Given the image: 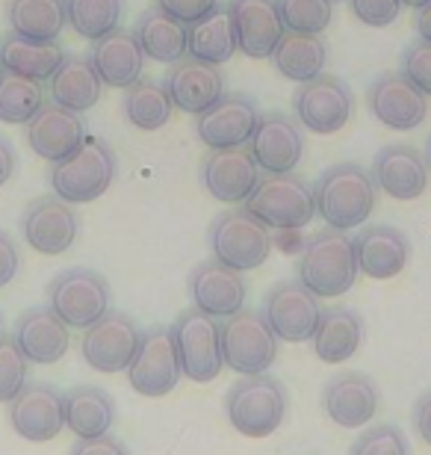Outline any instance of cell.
Listing matches in <instances>:
<instances>
[{"instance_id":"cell-37","label":"cell","mask_w":431,"mask_h":455,"mask_svg":"<svg viewBox=\"0 0 431 455\" xmlns=\"http://www.w3.org/2000/svg\"><path fill=\"white\" fill-rule=\"evenodd\" d=\"M122 110L127 116V122L140 127V131H160L163 124H169L174 107L163 80L140 77L133 86L124 89Z\"/></svg>"},{"instance_id":"cell-50","label":"cell","mask_w":431,"mask_h":455,"mask_svg":"<svg viewBox=\"0 0 431 455\" xmlns=\"http://www.w3.org/2000/svg\"><path fill=\"white\" fill-rule=\"evenodd\" d=\"M417 30H419V39L431 42V0L423 9H417Z\"/></svg>"},{"instance_id":"cell-32","label":"cell","mask_w":431,"mask_h":455,"mask_svg":"<svg viewBox=\"0 0 431 455\" xmlns=\"http://www.w3.org/2000/svg\"><path fill=\"white\" fill-rule=\"evenodd\" d=\"M314 352L319 361L325 363H343L361 349L363 343V320L352 307H328L319 316V325L314 331Z\"/></svg>"},{"instance_id":"cell-28","label":"cell","mask_w":431,"mask_h":455,"mask_svg":"<svg viewBox=\"0 0 431 455\" xmlns=\"http://www.w3.org/2000/svg\"><path fill=\"white\" fill-rule=\"evenodd\" d=\"M92 68L98 71L100 84L113 89H127L142 77L145 68V53L136 42L133 30L116 27L113 33H107L104 39H98L89 51Z\"/></svg>"},{"instance_id":"cell-48","label":"cell","mask_w":431,"mask_h":455,"mask_svg":"<svg viewBox=\"0 0 431 455\" xmlns=\"http://www.w3.org/2000/svg\"><path fill=\"white\" fill-rule=\"evenodd\" d=\"M414 423H417V432L428 447H431V390L417 399V408H414Z\"/></svg>"},{"instance_id":"cell-13","label":"cell","mask_w":431,"mask_h":455,"mask_svg":"<svg viewBox=\"0 0 431 455\" xmlns=\"http://www.w3.org/2000/svg\"><path fill=\"white\" fill-rule=\"evenodd\" d=\"M323 305L301 281H278L263 299V320L278 340L307 343L314 338Z\"/></svg>"},{"instance_id":"cell-11","label":"cell","mask_w":431,"mask_h":455,"mask_svg":"<svg viewBox=\"0 0 431 455\" xmlns=\"http://www.w3.org/2000/svg\"><path fill=\"white\" fill-rule=\"evenodd\" d=\"M183 379L178 346H174L169 325H154L142 334L140 352L127 367V381L140 396L160 399L169 396L178 381Z\"/></svg>"},{"instance_id":"cell-14","label":"cell","mask_w":431,"mask_h":455,"mask_svg":"<svg viewBox=\"0 0 431 455\" xmlns=\"http://www.w3.org/2000/svg\"><path fill=\"white\" fill-rule=\"evenodd\" d=\"M260 122L258 104L249 95L225 92L207 113L196 116V133L207 148H240L249 145Z\"/></svg>"},{"instance_id":"cell-17","label":"cell","mask_w":431,"mask_h":455,"mask_svg":"<svg viewBox=\"0 0 431 455\" xmlns=\"http://www.w3.org/2000/svg\"><path fill=\"white\" fill-rule=\"evenodd\" d=\"M80 220L71 211V204H66L57 196H42L27 207L21 216V234L30 249L48 258L66 254L77 240Z\"/></svg>"},{"instance_id":"cell-23","label":"cell","mask_w":431,"mask_h":455,"mask_svg":"<svg viewBox=\"0 0 431 455\" xmlns=\"http://www.w3.org/2000/svg\"><path fill=\"white\" fill-rule=\"evenodd\" d=\"M163 84H166L172 107H178V110L189 116L207 113L210 107L227 92L222 68L210 66V62H201V60H192V57H183L180 62H174Z\"/></svg>"},{"instance_id":"cell-30","label":"cell","mask_w":431,"mask_h":455,"mask_svg":"<svg viewBox=\"0 0 431 455\" xmlns=\"http://www.w3.org/2000/svg\"><path fill=\"white\" fill-rule=\"evenodd\" d=\"M100 92H104V84H100L98 71L92 68L89 57L66 53V60L60 62V68L51 77V101L84 116L100 101Z\"/></svg>"},{"instance_id":"cell-51","label":"cell","mask_w":431,"mask_h":455,"mask_svg":"<svg viewBox=\"0 0 431 455\" xmlns=\"http://www.w3.org/2000/svg\"><path fill=\"white\" fill-rule=\"evenodd\" d=\"M428 0H402V6H411V9H423Z\"/></svg>"},{"instance_id":"cell-5","label":"cell","mask_w":431,"mask_h":455,"mask_svg":"<svg viewBox=\"0 0 431 455\" xmlns=\"http://www.w3.org/2000/svg\"><path fill=\"white\" fill-rule=\"evenodd\" d=\"M245 211L269 231H299V228L314 222L316 216L314 187L292 172L266 175L258 180L254 193L245 198Z\"/></svg>"},{"instance_id":"cell-15","label":"cell","mask_w":431,"mask_h":455,"mask_svg":"<svg viewBox=\"0 0 431 455\" xmlns=\"http://www.w3.org/2000/svg\"><path fill=\"white\" fill-rule=\"evenodd\" d=\"M370 113L390 131H414L428 116V95H423L402 71L375 77L366 92Z\"/></svg>"},{"instance_id":"cell-9","label":"cell","mask_w":431,"mask_h":455,"mask_svg":"<svg viewBox=\"0 0 431 455\" xmlns=\"http://www.w3.org/2000/svg\"><path fill=\"white\" fill-rule=\"evenodd\" d=\"M278 358V338L258 311H240L222 325V361L240 376H260Z\"/></svg>"},{"instance_id":"cell-10","label":"cell","mask_w":431,"mask_h":455,"mask_svg":"<svg viewBox=\"0 0 431 455\" xmlns=\"http://www.w3.org/2000/svg\"><path fill=\"white\" fill-rule=\"evenodd\" d=\"M142 331L133 316L122 311H107L95 325H89L80 343L84 361L92 370L104 372V376H116V372H127L133 363L136 352H140Z\"/></svg>"},{"instance_id":"cell-54","label":"cell","mask_w":431,"mask_h":455,"mask_svg":"<svg viewBox=\"0 0 431 455\" xmlns=\"http://www.w3.org/2000/svg\"><path fill=\"white\" fill-rule=\"evenodd\" d=\"M0 75H4V68H0Z\"/></svg>"},{"instance_id":"cell-46","label":"cell","mask_w":431,"mask_h":455,"mask_svg":"<svg viewBox=\"0 0 431 455\" xmlns=\"http://www.w3.org/2000/svg\"><path fill=\"white\" fill-rule=\"evenodd\" d=\"M18 269H21V254H18L15 240L6 231H0V290L12 284Z\"/></svg>"},{"instance_id":"cell-12","label":"cell","mask_w":431,"mask_h":455,"mask_svg":"<svg viewBox=\"0 0 431 455\" xmlns=\"http://www.w3.org/2000/svg\"><path fill=\"white\" fill-rule=\"evenodd\" d=\"M292 110H296L299 124H305L310 133L331 136L343 131L352 118L355 95L343 77L323 71L319 77L301 84L296 98H292Z\"/></svg>"},{"instance_id":"cell-42","label":"cell","mask_w":431,"mask_h":455,"mask_svg":"<svg viewBox=\"0 0 431 455\" xmlns=\"http://www.w3.org/2000/svg\"><path fill=\"white\" fill-rule=\"evenodd\" d=\"M27 385V361L12 340H0V403H12Z\"/></svg>"},{"instance_id":"cell-43","label":"cell","mask_w":431,"mask_h":455,"mask_svg":"<svg viewBox=\"0 0 431 455\" xmlns=\"http://www.w3.org/2000/svg\"><path fill=\"white\" fill-rule=\"evenodd\" d=\"M402 75L431 98V42H414L402 53Z\"/></svg>"},{"instance_id":"cell-1","label":"cell","mask_w":431,"mask_h":455,"mask_svg":"<svg viewBox=\"0 0 431 455\" xmlns=\"http://www.w3.org/2000/svg\"><path fill=\"white\" fill-rule=\"evenodd\" d=\"M316 213L334 231L361 228L375 211V180L357 163H337L319 175L314 187Z\"/></svg>"},{"instance_id":"cell-29","label":"cell","mask_w":431,"mask_h":455,"mask_svg":"<svg viewBox=\"0 0 431 455\" xmlns=\"http://www.w3.org/2000/svg\"><path fill=\"white\" fill-rule=\"evenodd\" d=\"M62 420L77 438H100L116 423V403L104 387L77 385L62 394Z\"/></svg>"},{"instance_id":"cell-31","label":"cell","mask_w":431,"mask_h":455,"mask_svg":"<svg viewBox=\"0 0 431 455\" xmlns=\"http://www.w3.org/2000/svg\"><path fill=\"white\" fill-rule=\"evenodd\" d=\"M62 60H66V51L60 48V42H36L18 33H6L0 39V68L9 71V75L30 77L42 84V80L53 77Z\"/></svg>"},{"instance_id":"cell-45","label":"cell","mask_w":431,"mask_h":455,"mask_svg":"<svg viewBox=\"0 0 431 455\" xmlns=\"http://www.w3.org/2000/svg\"><path fill=\"white\" fill-rule=\"evenodd\" d=\"M154 6L163 9L166 15H172L180 24H196L198 18L210 15L219 6V0H154Z\"/></svg>"},{"instance_id":"cell-18","label":"cell","mask_w":431,"mask_h":455,"mask_svg":"<svg viewBox=\"0 0 431 455\" xmlns=\"http://www.w3.org/2000/svg\"><path fill=\"white\" fill-rule=\"evenodd\" d=\"M9 423H12L15 435H21L30 443L53 441L66 429V420H62V394L53 385H44V381L24 385L21 394L9 403Z\"/></svg>"},{"instance_id":"cell-44","label":"cell","mask_w":431,"mask_h":455,"mask_svg":"<svg viewBox=\"0 0 431 455\" xmlns=\"http://www.w3.org/2000/svg\"><path fill=\"white\" fill-rule=\"evenodd\" d=\"M352 12L366 27H387L399 18L402 0H352Z\"/></svg>"},{"instance_id":"cell-41","label":"cell","mask_w":431,"mask_h":455,"mask_svg":"<svg viewBox=\"0 0 431 455\" xmlns=\"http://www.w3.org/2000/svg\"><path fill=\"white\" fill-rule=\"evenodd\" d=\"M348 455H411L408 438L399 426L393 423H379L370 426L361 438L352 443Z\"/></svg>"},{"instance_id":"cell-34","label":"cell","mask_w":431,"mask_h":455,"mask_svg":"<svg viewBox=\"0 0 431 455\" xmlns=\"http://www.w3.org/2000/svg\"><path fill=\"white\" fill-rule=\"evenodd\" d=\"M133 36L140 42L142 53L154 62H166L174 66L187 57V24L174 21L163 9L151 6L140 15V21L133 27Z\"/></svg>"},{"instance_id":"cell-21","label":"cell","mask_w":431,"mask_h":455,"mask_svg":"<svg viewBox=\"0 0 431 455\" xmlns=\"http://www.w3.org/2000/svg\"><path fill=\"white\" fill-rule=\"evenodd\" d=\"M381 396L379 387L370 376L357 370L337 372L328 379V385L323 390V408L328 414V420L343 426V429H361L379 414Z\"/></svg>"},{"instance_id":"cell-20","label":"cell","mask_w":431,"mask_h":455,"mask_svg":"<svg viewBox=\"0 0 431 455\" xmlns=\"http://www.w3.org/2000/svg\"><path fill=\"white\" fill-rule=\"evenodd\" d=\"M251 157L258 166L269 175H287L305 157V133L299 122H292L283 113H266L260 116L254 136L249 142Z\"/></svg>"},{"instance_id":"cell-4","label":"cell","mask_w":431,"mask_h":455,"mask_svg":"<svg viewBox=\"0 0 431 455\" xmlns=\"http://www.w3.org/2000/svg\"><path fill=\"white\" fill-rule=\"evenodd\" d=\"M227 423L245 438H269L287 417V390L275 376H243L225 396Z\"/></svg>"},{"instance_id":"cell-40","label":"cell","mask_w":431,"mask_h":455,"mask_svg":"<svg viewBox=\"0 0 431 455\" xmlns=\"http://www.w3.org/2000/svg\"><path fill=\"white\" fill-rule=\"evenodd\" d=\"M283 30L323 36L334 18V0H275Z\"/></svg>"},{"instance_id":"cell-53","label":"cell","mask_w":431,"mask_h":455,"mask_svg":"<svg viewBox=\"0 0 431 455\" xmlns=\"http://www.w3.org/2000/svg\"><path fill=\"white\" fill-rule=\"evenodd\" d=\"M0 340H4V316H0Z\"/></svg>"},{"instance_id":"cell-7","label":"cell","mask_w":431,"mask_h":455,"mask_svg":"<svg viewBox=\"0 0 431 455\" xmlns=\"http://www.w3.org/2000/svg\"><path fill=\"white\" fill-rule=\"evenodd\" d=\"M48 307L68 329H89L109 311V284L95 269L75 267L48 284Z\"/></svg>"},{"instance_id":"cell-36","label":"cell","mask_w":431,"mask_h":455,"mask_svg":"<svg viewBox=\"0 0 431 455\" xmlns=\"http://www.w3.org/2000/svg\"><path fill=\"white\" fill-rule=\"evenodd\" d=\"M12 33L36 42H57L66 30V0H12L6 9Z\"/></svg>"},{"instance_id":"cell-24","label":"cell","mask_w":431,"mask_h":455,"mask_svg":"<svg viewBox=\"0 0 431 455\" xmlns=\"http://www.w3.org/2000/svg\"><path fill=\"white\" fill-rule=\"evenodd\" d=\"M12 343L27 363H57L66 358L71 329L51 307H30L15 320Z\"/></svg>"},{"instance_id":"cell-35","label":"cell","mask_w":431,"mask_h":455,"mask_svg":"<svg viewBox=\"0 0 431 455\" xmlns=\"http://www.w3.org/2000/svg\"><path fill=\"white\" fill-rule=\"evenodd\" d=\"M236 51L240 48H236V33L227 6H216L210 15L187 27V57L192 60L225 66Z\"/></svg>"},{"instance_id":"cell-25","label":"cell","mask_w":431,"mask_h":455,"mask_svg":"<svg viewBox=\"0 0 431 455\" xmlns=\"http://www.w3.org/2000/svg\"><path fill=\"white\" fill-rule=\"evenodd\" d=\"M372 180L396 202H414L428 187V163L411 145H387L372 160Z\"/></svg>"},{"instance_id":"cell-33","label":"cell","mask_w":431,"mask_h":455,"mask_svg":"<svg viewBox=\"0 0 431 455\" xmlns=\"http://www.w3.org/2000/svg\"><path fill=\"white\" fill-rule=\"evenodd\" d=\"M272 62L287 80L307 84V80L323 75L328 62V44L323 36L283 30V36L272 51Z\"/></svg>"},{"instance_id":"cell-26","label":"cell","mask_w":431,"mask_h":455,"mask_svg":"<svg viewBox=\"0 0 431 455\" xmlns=\"http://www.w3.org/2000/svg\"><path fill=\"white\" fill-rule=\"evenodd\" d=\"M236 33V48L251 60L272 57L275 44L283 36V21L275 0H231L227 4Z\"/></svg>"},{"instance_id":"cell-39","label":"cell","mask_w":431,"mask_h":455,"mask_svg":"<svg viewBox=\"0 0 431 455\" xmlns=\"http://www.w3.org/2000/svg\"><path fill=\"white\" fill-rule=\"evenodd\" d=\"M44 89L39 80L18 77L4 71L0 75V122L4 124H27L42 110Z\"/></svg>"},{"instance_id":"cell-38","label":"cell","mask_w":431,"mask_h":455,"mask_svg":"<svg viewBox=\"0 0 431 455\" xmlns=\"http://www.w3.org/2000/svg\"><path fill=\"white\" fill-rule=\"evenodd\" d=\"M124 12V0H66V18L80 39L98 42L113 33Z\"/></svg>"},{"instance_id":"cell-6","label":"cell","mask_w":431,"mask_h":455,"mask_svg":"<svg viewBox=\"0 0 431 455\" xmlns=\"http://www.w3.org/2000/svg\"><path fill=\"white\" fill-rule=\"evenodd\" d=\"M210 249H213V260L236 272H249L263 267L266 258H269L272 234L245 207L225 211L210 225Z\"/></svg>"},{"instance_id":"cell-27","label":"cell","mask_w":431,"mask_h":455,"mask_svg":"<svg viewBox=\"0 0 431 455\" xmlns=\"http://www.w3.org/2000/svg\"><path fill=\"white\" fill-rule=\"evenodd\" d=\"M355 260L357 272L370 275L375 281L396 278L408 267L411 243L408 236L393 225H366L355 236Z\"/></svg>"},{"instance_id":"cell-52","label":"cell","mask_w":431,"mask_h":455,"mask_svg":"<svg viewBox=\"0 0 431 455\" xmlns=\"http://www.w3.org/2000/svg\"><path fill=\"white\" fill-rule=\"evenodd\" d=\"M426 163L431 166V136H428V148H426Z\"/></svg>"},{"instance_id":"cell-47","label":"cell","mask_w":431,"mask_h":455,"mask_svg":"<svg viewBox=\"0 0 431 455\" xmlns=\"http://www.w3.org/2000/svg\"><path fill=\"white\" fill-rule=\"evenodd\" d=\"M71 455H131L122 441L100 435V438H77V443L71 447Z\"/></svg>"},{"instance_id":"cell-22","label":"cell","mask_w":431,"mask_h":455,"mask_svg":"<svg viewBox=\"0 0 431 455\" xmlns=\"http://www.w3.org/2000/svg\"><path fill=\"white\" fill-rule=\"evenodd\" d=\"M86 140V122L80 113L44 101L42 110L27 122V142L42 160L60 163L71 157Z\"/></svg>"},{"instance_id":"cell-16","label":"cell","mask_w":431,"mask_h":455,"mask_svg":"<svg viewBox=\"0 0 431 455\" xmlns=\"http://www.w3.org/2000/svg\"><path fill=\"white\" fill-rule=\"evenodd\" d=\"M189 296L201 314L213 316V320H231L234 314L245 311L249 284H245L243 272L219 260H204L189 275Z\"/></svg>"},{"instance_id":"cell-3","label":"cell","mask_w":431,"mask_h":455,"mask_svg":"<svg viewBox=\"0 0 431 455\" xmlns=\"http://www.w3.org/2000/svg\"><path fill=\"white\" fill-rule=\"evenodd\" d=\"M118 172L116 151L98 136H86L84 145L71 157L53 163L51 187L53 196L66 204H89L113 187Z\"/></svg>"},{"instance_id":"cell-19","label":"cell","mask_w":431,"mask_h":455,"mask_svg":"<svg viewBox=\"0 0 431 455\" xmlns=\"http://www.w3.org/2000/svg\"><path fill=\"white\" fill-rule=\"evenodd\" d=\"M201 180L207 193L222 204H245V198L254 193L260 180V166L251 157V151L240 148H216L207 154L201 166Z\"/></svg>"},{"instance_id":"cell-2","label":"cell","mask_w":431,"mask_h":455,"mask_svg":"<svg viewBox=\"0 0 431 455\" xmlns=\"http://www.w3.org/2000/svg\"><path fill=\"white\" fill-rule=\"evenodd\" d=\"M299 281L316 299H337L348 293L357 281L352 236L346 231H334V228L310 236L299 260Z\"/></svg>"},{"instance_id":"cell-49","label":"cell","mask_w":431,"mask_h":455,"mask_svg":"<svg viewBox=\"0 0 431 455\" xmlns=\"http://www.w3.org/2000/svg\"><path fill=\"white\" fill-rule=\"evenodd\" d=\"M15 148H12V142L6 140V136H0V187L6 184L9 178L15 175Z\"/></svg>"},{"instance_id":"cell-8","label":"cell","mask_w":431,"mask_h":455,"mask_svg":"<svg viewBox=\"0 0 431 455\" xmlns=\"http://www.w3.org/2000/svg\"><path fill=\"white\" fill-rule=\"evenodd\" d=\"M172 338L178 346L183 376L196 385H207L222 372V325L198 307L183 311L172 325Z\"/></svg>"}]
</instances>
